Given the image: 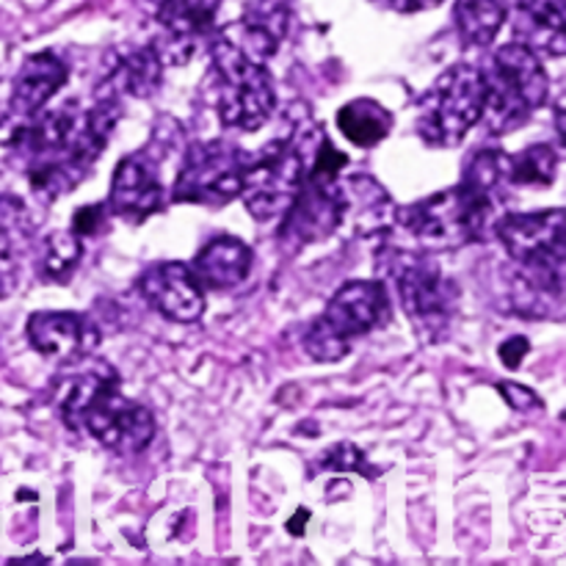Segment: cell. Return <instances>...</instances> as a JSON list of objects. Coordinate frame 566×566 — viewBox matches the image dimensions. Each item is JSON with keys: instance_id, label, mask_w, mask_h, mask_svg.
Segmentation results:
<instances>
[{"instance_id": "6da1fadb", "label": "cell", "mask_w": 566, "mask_h": 566, "mask_svg": "<svg viewBox=\"0 0 566 566\" xmlns=\"http://www.w3.org/2000/svg\"><path fill=\"white\" fill-rule=\"evenodd\" d=\"M122 116L119 99L94 94L88 108L66 103L0 122V171H20L42 202L70 193L105 153Z\"/></svg>"}, {"instance_id": "7a4b0ae2", "label": "cell", "mask_w": 566, "mask_h": 566, "mask_svg": "<svg viewBox=\"0 0 566 566\" xmlns=\"http://www.w3.org/2000/svg\"><path fill=\"white\" fill-rule=\"evenodd\" d=\"M59 412L72 431H86L92 440L122 457L142 453L155 437L153 412L119 390V376L105 363L61 381Z\"/></svg>"}, {"instance_id": "3957f363", "label": "cell", "mask_w": 566, "mask_h": 566, "mask_svg": "<svg viewBox=\"0 0 566 566\" xmlns=\"http://www.w3.org/2000/svg\"><path fill=\"white\" fill-rule=\"evenodd\" d=\"M324 127L313 119H291V130L280 142H269V147L258 155H247V169H243L241 193L252 219L271 221L282 219L293 199L298 197L302 186L307 182L310 160L318 147Z\"/></svg>"}, {"instance_id": "277c9868", "label": "cell", "mask_w": 566, "mask_h": 566, "mask_svg": "<svg viewBox=\"0 0 566 566\" xmlns=\"http://www.w3.org/2000/svg\"><path fill=\"white\" fill-rule=\"evenodd\" d=\"M495 205L497 197L462 180L459 186L431 193L420 202L396 208L392 221L403 227L420 247L431 252H446V249H462L481 241Z\"/></svg>"}, {"instance_id": "5b68a950", "label": "cell", "mask_w": 566, "mask_h": 566, "mask_svg": "<svg viewBox=\"0 0 566 566\" xmlns=\"http://www.w3.org/2000/svg\"><path fill=\"white\" fill-rule=\"evenodd\" d=\"M381 263L392 276L401 307L418 337L429 346L446 340L451 321L457 315L459 285L440 269L431 254L401 252L390 249L381 252Z\"/></svg>"}, {"instance_id": "8992f818", "label": "cell", "mask_w": 566, "mask_h": 566, "mask_svg": "<svg viewBox=\"0 0 566 566\" xmlns=\"http://www.w3.org/2000/svg\"><path fill=\"white\" fill-rule=\"evenodd\" d=\"M486 77V130L492 136H506L531 119L545 105L551 94L545 64L528 44L509 42L492 55Z\"/></svg>"}, {"instance_id": "52a82bcc", "label": "cell", "mask_w": 566, "mask_h": 566, "mask_svg": "<svg viewBox=\"0 0 566 566\" xmlns=\"http://www.w3.org/2000/svg\"><path fill=\"white\" fill-rule=\"evenodd\" d=\"M392 318L390 293L381 280H354L337 287L324 315L304 332V352L315 363H340L354 337L370 335Z\"/></svg>"}, {"instance_id": "ba28073f", "label": "cell", "mask_w": 566, "mask_h": 566, "mask_svg": "<svg viewBox=\"0 0 566 566\" xmlns=\"http://www.w3.org/2000/svg\"><path fill=\"white\" fill-rule=\"evenodd\" d=\"M210 66L221 125L241 133L260 130L276 111V92L265 64L249 59L219 31L210 42Z\"/></svg>"}, {"instance_id": "9c48e42d", "label": "cell", "mask_w": 566, "mask_h": 566, "mask_svg": "<svg viewBox=\"0 0 566 566\" xmlns=\"http://www.w3.org/2000/svg\"><path fill=\"white\" fill-rule=\"evenodd\" d=\"M177 136H182L180 125L175 119H160L153 133V142L116 164L108 202H105L111 216H119L130 224H142L144 219L164 210V205L169 202L164 164L166 158H182L188 147V142H182L180 147H169Z\"/></svg>"}, {"instance_id": "30bf717a", "label": "cell", "mask_w": 566, "mask_h": 566, "mask_svg": "<svg viewBox=\"0 0 566 566\" xmlns=\"http://www.w3.org/2000/svg\"><path fill=\"white\" fill-rule=\"evenodd\" d=\"M509 258L531 282L562 302L566 260V216L562 208L534 213H506L495 224Z\"/></svg>"}, {"instance_id": "8fae6325", "label": "cell", "mask_w": 566, "mask_h": 566, "mask_svg": "<svg viewBox=\"0 0 566 566\" xmlns=\"http://www.w3.org/2000/svg\"><path fill=\"white\" fill-rule=\"evenodd\" d=\"M486 77L479 66L457 64L442 72L418 103V136L429 147H457L481 122Z\"/></svg>"}, {"instance_id": "7c38bea8", "label": "cell", "mask_w": 566, "mask_h": 566, "mask_svg": "<svg viewBox=\"0 0 566 566\" xmlns=\"http://www.w3.org/2000/svg\"><path fill=\"white\" fill-rule=\"evenodd\" d=\"M247 153L227 142L188 144L182 164L171 182L169 199L177 205L224 208L241 193Z\"/></svg>"}, {"instance_id": "4fadbf2b", "label": "cell", "mask_w": 566, "mask_h": 566, "mask_svg": "<svg viewBox=\"0 0 566 566\" xmlns=\"http://www.w3.org/2000/svg\"><path fill=\"white\" fill-rule=\"evenodd\" d=\"M28 343L39 357L59 365H77L92 357L99 343V329L88 315L70 310H42L28 318Z\"/></svg>"}, {"instance_id": "5bb4252c", "label": "cell", "mask_w": 566, "mask_h": 566, "mask_svg": "<svg viewBox=\"0 0 566 566\" xmlns=\"http://www.w3.org/2000/svg\"><path fill=\"white\" fill-rule=\"evenodd\" d=\"M142 298L175 324H197L205 315V287L191 274V265L166 260L149 265L138 280Z\"/></svg>"}, {"instance_id": "9a60e30c", "label": "cell", "mask_w": 566, "mask_h": 566, "mask_svg": "<svg viewBox=\"0 0 566 566\" xmlns=\"http://www.w3.org/2000/svg\"><path fill=\"white\" fill-rule=\"evenodd\" d=\"M343 193L340 177L329 182H304L291 208L282 213V238L293 247L324 241L340 230Z\"/></svg>"}, {"instance_id": "2e32d148", "label": "cell", "mask_w": 566, "mask_h": 566, "mask_svg": "<svg viewBox=\"0 0 566 566\" xmlns=\"http://www.w3.org/2000/svg\"><path fill=\"white\" fill-rule=\"evenodd\" d=\"M70 77V66L55 53H33L22 61L20 72L11 86V116H33L53 99L55 92H61Z\"/></svg>"}, {"instance_id": "e0dca14e", "label": "cell", "mask_w": 566, "mask_h": 566, "mask_svg": "<svg viewBox=\"0 0 566 566\" xmlns=\"http://www.w3.org/2000/svg\"><path fill=\"white\" fill-rule=\"evenodd\" d=\"M160 77H164V61L153 44L125 48L114 55L111 72L99 81L94 94L119 103L125 97H149L160 86Z\"/></svg>"}, {"instance_id": "ac0fdd59", "label": "cell", "mask_w": 566, "mask_h": 566, "mask_svg": "<svg viewBox=\"0 0 566 566\" xmlns=\"http://www.w3.org/2000/svg\"><path fill=\"white\" fill-rule=\"evenodd\" d=\"M340 193H343V221L340 230H352L354 235H374V232H385L392 224L396 216V205H392L390 193L368 175H352L343 180L340 177Z\"/></svg>"}, {"instance_id": "d6986e66", "label": "cell", "mask_w": 566, "mask_h": 566, "mask_svg": "<svg viewBox=\"0 0 566 566\" xmlns=\"http://www.w3.org/2000/svg\"><path fill=\"white\" fill-rule=\"evenodd\" d=\"M254 254L241 238L216 235L205 243L191 263V274L208 291H230L249 276Z\"/></svg>"}, {"instance_id": "ffe728a7", "label": "cell", "mask_w": 566, "mask_h": 566, "mask_svg": "<svg viewBox=\"0 0 566 566\" xmlns=\"http://www.w3.org/2000/svg\"><path fill=\"white\" fill-rule=\"evenodd\" d=\"M514 31L536 55L562 59L566 48L564 0H520L514 9Z\"/></svg>"}, {"instance_id": "44dd1931", "label": "cell", "mask_w": 566, "mask_h": 566, "mask_svg": "<svg viewBox=\"0 0 566 566\" xmlns=\"http://www.w3.org/2000/svg\"><path fill=\"white\" fill-rule=\"evenodd\" d=\"M166 33V42L191 50L210 31L221 0H138Z\"/></svg>"}, {"instance_id": "7402d4cb", "label": "cell", "mask_w": 566, "mask_h": 566, "mask_svg": "<svg viewBox=\"0 0 566 566\" xmlns=\"http://www.w3.org/2000/svg\"><path fill=\"white\" fill-rule=\"evenodd\" d=\"M31 221L20 197H0V298L17 287L20 274V249L28 241Z\"/></svg>"}, {"instance_id": "603a6c76", "label": "cell", "mask_w": 566, "mask_h": 566, "mask_svg": "<svg viewBox=\"0 0 566 566\" xmlns=\"http://www.w3.org/2000/svg\"><path fill=\"white\" fill-rule=\"evenodd\" d=\"M337 127L357 147L368 149L385 142L392 130V114L374 97H357L337 111Z\"/></svg>"}, {"instance_id": "cb8c5ba5", "label": "cell", "mask_w": 566, "mask_h": 566, "mask_svg": "<svg viewBox=\"0 0 566 566\" xmlns=\"http://www.w3.org/2000/svg\"><path fill=\"white\" fill-rule=\"evenodd\" d=\"M506 17V0H457V6H453L457 31L470 48H490L501 33Z\"/></svg>"}, {"instance_id": "d4e9b609", "label": "cell", "mask_w": 566, "mask_h": 566, "mask_svg": "<svg viewBox=\"0 0 566 566\" xmlns=\"http://www.w3.org/2000/svg\"><path fill=\"white\" fill-rule=\"evenodd\" d=\"M83 260V238L72 230L50 232L39 249L36 269L39 276L50 285H64Z\"/></svg>"}, {"instance_id": "484cf974", "label": "cell", "mask_w": 566, "mask_h": 566, "mask_svg": "<svg viewBox=\"0 0 566 566\" xmlns=\"http://www.w3.org/2000/svg\"><path fill=\"white\" fill-rule=\"evenodd\" d=\"M558 155L551 144H531L523 153L506 155V186L547 188L556 182Z\"/></svg>"}, {"instance_id": "4316f807", "label": "cell", "mask_w": 566, "mask_h": 566, "mask_svg": "<svg viewBox=\"0 0 566 566\" xmlns=\"http://www.w3.org/2000/svg\"><path fill=\"white\" fill-rule=\"evenodd\" d=\"M287 22H291V0H249L241 28L280 48L287 33Z\"/></svg>"}, {"instance_id": "83f0119b", "label": "cell", "mask_w": 566, "mask_h": 566, "mask_svg": "<svg viewBox=\"0 0 566 566\" xmlns=\"http://www.w3.org/2000/svg\"><path fill=\"white\" fill-rule=\"evenodd\" d=\"M321 468L335 470V473H363L365 479H376V470H370V464L365 462V453L354 442H337L335 448H329L326 457L321 459Z\"/></svg>"}, {"instance_id": "f1b7e54d", "label": "cell", "mask_w": 566, "mask_h": 566, "mask_svg": "<svg viewBox=\"0 0 566 566\" xmlns=\"http://www.w3.org/2000/svg\"><path fill=\"white\" fill-rule=\"evenodd\" d=\"M105 224H108V208L105 205H86V208H81L72 216L70 230L77 232L81 238H88L103 232Z\"/></svg>"}, {"instance_id": "f546056e", "label": "cell", "mask_w": 566, "mask_h": 566, "mask_svg": "<svg viewBox=\"0 0 566 566\" xmlns=\"http://www.w3.org/2000/svg\"><path fill=\"white\" fill-rule=\"evenodd\" d=\"M497 390H501V396L506 398L509 407H512L514 412H536V409H542L539 396H536L534 390H528V387L503 381V385H497Z\"/></svg>"}, {"instance_id": "4dcf8cb0", "label": "cell", "mask_w": 566, "mask_h": 566, "mask_svg": "<svg viewBox=\"0 0 566 566\" xmlns=\"http://www.w3.org/2000/svg\"><path fill=\"white\" fill-rule=\"evenodd\" d=\"M528 352H531V343H528V337H512V340H506L501 346V359H503V365H506L509 370H514V368H520V363H523L525 357H528Z\"/></svg>"}, {"instance_id": "1f68e13d", "label": "cell", "mask_w": 566, "mask_h": 566, "mask_svg": "<svg viewBox=\"0 0 566 566\" xmlns=\"http://www.w3.org/2000/svg\"><path fill=\"white\" fill-rule=\"evenodd\" d=\"M374 3L387 11H398V14H418V11L434 9L442 0H374Z\"/></svg>"}, {"instance_id": "d6a6232c", "label": "cell", "mask_w": 566, "mask_h": 566, "mask_svg": "<svg viewBox=\"0 0 566 566\" xmlns=\"http://www.w3.org/2000/svg\"><path fill=\"white\" fill-rule=\"evenodd\" d=\"M307 517H310L307 509H302V512H296V517H293V523L287 525V528H291V534H293V536L304 534V525H307Z\"/></svg>"}, {"instance_id": "836d02e7", "label": "cell", "mask_w": 566, "mask_h": 566, "mask_svg": "<svg viewBox=\"0 0 566 566\" xmlns=\"http://www.w3.org/2000/svg\"><path fill=\"white\" fill-rule=\"evenodd\" d=\"M556 130H558V142L564 144V103L562 99L556 103Z\"/></svg>"}]
</instances>
